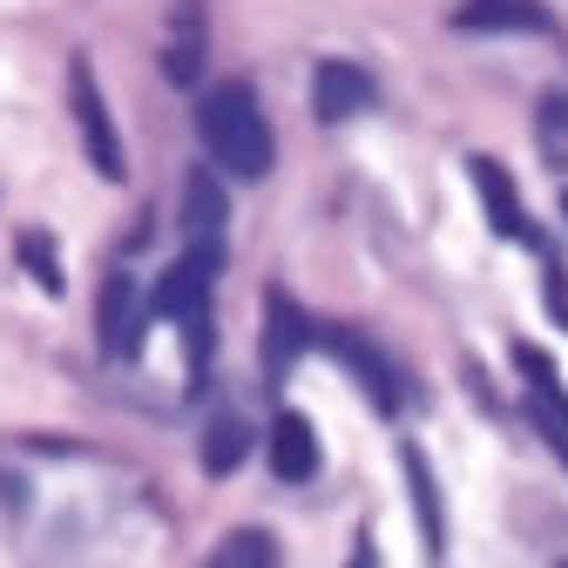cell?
Returning <instances> with one entry per match:
<instances>
[{
    "mask_svg": "<svg viewBox=\"0 0 568 568\" xmlns=\"http://www.w3.org/2000/svg\"><path fill=\"white\" fill-rule=\"evenodd\" d=\"M244 454H251V419L244 413H217V419H210V434H203V474L224 480V474L244 467Z\"/></svg>",
    "mask_w": 568,
    "mask_h": 568,
    "instance_id": "5bb4252c",
    "label": "cell"
},
{
    "mask_svg": "<svg viewBox=\"0 0 568 568\" xmlns=\"http://www.w3.org/2000/svg\"><path fill=\"white\" fill-rule=\"evenodd\" d=\"M203 568H277V541L264 528H237V535H224L217 548H210Z\"/></svg>",
    "mask_w": 568,
    "mask_h": 568,
    "instance_id": "2e32d148",
    "label": "cell"
},
{
    "mask_svg": "<svg viewBox=\"0 0 568 568\" xmlns=\"http://www.w3.org/2000/svg\"><path fill=\"white\" fill-rule=\"evenodd\" d=\"M561 217H568V190H561Z\"/></svg>",
    "mask_w": 568,
    "mask_h": 568,
    "instance_id": "ffe728a7",
    "label": "cell"
},
{
    "mask_svg": "<svg viewBox=\"0 0 568 568\" xmlns=\"http://www.w3.org/2000/svg\"><path fill=\"white\" fill-rule=\"evenodd\" d=\"M21 257L41 271V284H48V292H61V271H54V257H48V237H41V231H28V237H21Z\"/></svg>",
    "mask_w": 568,
    "mask_h": 568,
    "instance_id": "ac0fdd59",
    "label": "cell"
},
{
    "mask_svg": "<svg viewBox=\"0 0 568 568\" xmlns=\"http://www.w3.org/2000/svg\"><path fill=\"white\" fill-rule=\"evenodd\" d=\"M142 352V305H135V277L109 271L102 277V359H135Z\"/></svg>",
    "mask_w": 568,
    "mask_h": 568,
    "instance_id": "9c48e42d",
    "label": "cell"
},
{
    "mask_svg": "<svg viewBox=\"0 0 568 568\" xmlns=\"http://www.w3.org/2000/svg\"><path fill=\"white\" fill-rule=\"evenodd\" d=\"M163 75H170L176 89H190V82L203 75V14H196V8L176 14V34H170V48H163Z\"/></svg>",
    "mask_w": 568,
    "mask_h": 568,
    "instance_id": "9a60e30c",
    "label": "cell"
},
{
    "mask_svg": "<svg viewBox=\"0 0 568 568\" xmlns=\"http://www.w3.org/2000/svg\"><path fill=\"white\" fill-rule=\"evenodd\" d=\"M68 109H75V129H82V150L95 163V176H122V135L109 122V102H102V82H95V61L75 54L68 61Z\"/></svg>",
    "mask_w": 568,
    "mask_h": 568,
    "instance_id": "7a4b0ae2",
    "label": "cell"
},
{
    "mask_svg": "<svg viewBox=\"0 0 568 568\" xmlns=\"http://www.w3.org/2000/svg\"><path fill=\"white\" fill-rule=\"evenodd\" d=\"M305 345H318V325L298 312V298H284L271 284L264 292V386H284V373L305 359Z\"/></svg>",
    "mask_w": 568,
    "mask_h": 568,
    "instance_id": "8992f818",
    "label": "cell"
},
{
    "mask_svg": "<svg viewBox=\"0 0 568 568\" xmlns=\"http://www.w3.org/2000/svg\"><path fill=\"white\" fill-rule=\"evenodd\" d=\"M467 170H474V190H480V203H487V224L501 231V237H521V244H528L535 231H528V217H521V196H515V176H508L501 163H494V156H474Z\"/></svg>",
    "mask_w": 568,
    "mask_h": 568,
    "instance_id": "4fadbf2b",
    "label": "cell"
},
{
    "mask_svg": "<svg viewBox=\"0 0 568 568\" xmlns=\"http://www.w3.org/2000/svg\"><path fill=\"white\" fill-rule=\"evenodd\" d=\"M318 345L332 352L352 379H359V393H366L379 413H399V373H393V359H386L366 332H352V325H318Z\"/></svg>",
    "mask_w": 568,
    "mask_h": 568,
    "instance_id": "5b68a950",
    "label": "cell"
},
{
    "mask_svg": "<svg viewBox=\"0 0 568 568\" xmlns=\"http://www.w3.org/2000/svg\"><path fill=\"white\" fill-rule=\"evenodd\" d=\"M352 568H379V555H373V535H359V555H352Z\"/></svg>",
    "mask_w": 568,
    "mask_h": 568,
    "instance_id": "d6986e66",
    "label": "cell"
},
{
    "mask_svg": "<svg viewBox=\"0 0 568 568\" xmlns=\"http://www.w3.org/2000/svg\"><path fill=\"white\" fill-rule=\"evenodd\" d=\"M210 284H217V264H203V257H176L156 284V318H176L183 332L210 325Z\"/></svg>",
    "mask_w": 568,
    "mask_h": 568,
    "instance_id": "52a82bcc",
    "label": "cell"
},
{
    "mask_svg": "<svg viewBox=\"0 0 568 568\" xmlns=\"http://www.w3.org/2000/svg\"><path fill=\"white\" fill-rule=\"evenodd\" d=\"M271 474L292 480V487L318 474V434H312L305 413H277L271 419Z\"/></svg>",
    "mask_w": 568,
    "mask_h": 568,
    "instance_id": "8fae6325",
    "label": "cell"
},
{
    "mask_svg": "<svg viewBox=\"0 0 568 568\" xmlns=\"http://www.w3.org/2000/svg\"><path fill=\"white\" fill-rule=\"evenodd\" d=\"M528 244L541 251V298H548V312H555V318H561V332H568V271H561V257L541 244V231H535Z\"/></svg>",
    "mask_w": 568,
    "mask_h": 568,
    "instance_id": "e0dca14e",
    "label": "cell"
},
{
    "mask_svg": "<svg viewBox=\"0 0 568 568\" xmlns=\"http://www.w3.org/2000/svg\"><path fill=\"white\" fill-rule=\"evenodd\" d=\"M373 102H379V82L359 61H318V75H312V115L318 122H352Z\"/></svg>",
    "mask_w": 568,
    "mask_h": 568,
    "instance_id": "ba28073f",
    "label": "cell"
},
{
    "mask_svg": "<svg viewBox=\"0 0 568 568\" xmlns=\"http://www.w3.org/2000/svg\"><path fill=\"white\" fill-rule=\"evenodd\" d=\"M196 135H203L210 163L231 170V176H244V183L271 176V163H277L271 115H264V102H257V89H251V82H224V89H210V95H203V109H196Z\"/></svg>",
    "mask_w": 568,
    "mask_h": 568,
    "instance_id": "6da1fadb",
    "label": "cell"
},
{
    "mask_svg": "<svg viewBox=\"0 0 568 568\" xmlns=\"http://www.w3.org/2000/svg\"><path fill=\"white\" fill-rule=\"evenodd\" d=\"M515 373H521V399H528V419H535V434L555 447V460L568 467V386L555 373L548 352L535 345H515Z\"/></svg>",
    "mask_w": 568,
    "mask_h": 568,
    "instance_id": "277c9868",
    "label": "cell"
},
{
    "mask_svg": "<svg viewBox=\"0 0 568 568\" xmlns=\"http://www.w3.org/2000/svg\"><path fill=\"white\" fill-rule=\"evenodd\" d=\"M460 34H548V8L541 0H460L454 8Z\"/></svg>",
    "mask_w": 568,
    "mask_h": 568,
    "instance_id": "30bf717a",
    "label": "cell"
},
{
    "mask_svg": "<svg viewBox=\"0 0 568 568\" xmlns=\"http://www.w3.org/2000/svg\"><path fill=\"white\" fill-rule=\"evenodd\" d=\"M176 224H183V251H190V257H203V264H217V271H224V244H231V196H224L217 170H190Z\"/></svg>",
    "mask_w": 568,
    "mask_h": 568,
    "instance_id": "3957f363",
    "label": "cell"
},
{
    "mask_svg": "<svg viewBox=\"0 0 568 568\" xmlns=\"http://www.w3.org/2000/svg\"><path fill=\"white\" fill-rule=\"evenodd\" d=\"M399 467L413 480V515H419V541H426V561L447 555V515H440V487H434V467H426V454L406 440L399 447Z\"/></svg>",
    "mask_w": 568,
    "mask_h": 568,
    "instance_id": "7c38bea8",
    "label": "cell"
}]
</instances>
